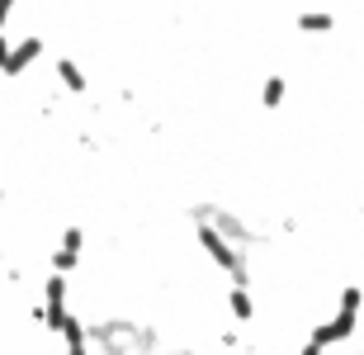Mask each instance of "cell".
<instances>
[{
	"mask_svg": "<svg viewBox=\"0 0 364 355\" xmlns=\"http://www.w3.org/2000/svg\"><path fill=\"white\" fill-rule=\"evenodd\" d=\"M57 81L67 85L71 95H85V71L71 62V57H57Z\"/></svg>",
	"mask_w": 364,
	"mask_h": 355,
	"instance_id": "obj_7",
	"label": "cell"
},
{
	"mask_svg": "<svg viewBox=\"0 0 364 355\" xmlns=\"http://www.w3.org/2000/svg\"><path fill=\"white\" fill-rule=\"evenodd\" d=\"M298 28H303V33H331V28H336V14H322V10L298 14Z\"/></svg>",
	"mask_w": 364,
	"mask_h": 355,
	"instance_id": "obj_9",
	"label": "cell"
},
{
	"mask_svg": "<svg viewBox=\"0 0 364 355\" xmlns=\"http://www.w3.org/2000/svg\"><path fill=\"white\" fill-rule=\"evenodd\" d=\"M76 260H81V256H76V251H62V246H57V256H53V270L71 275V270H76Z\"/></svg>",
	"mask_w": 364,
	"mask_h": 355,
	"instance_id": "obj_13",
	"label": "cell"
},
{
	"mask_svg": "<svg viewBox=\"0 0 364 355\" xmlns=\"http://www.w3.org/2000/svg\"><path fill=\"white\" fill-rule=\"evenodd\" d=\"M171 355H189V351H171Z\"/></svg>",
	"mask_w": 364,
	"mask_h": 355,
	"instance_id": "obj_17",
	"label": "cell"
},
{
	"mask_svg": "<svg viewBox=\"0 0 364 355\" xmlns=\"http://www.w3.org/2000/svg\"><path fill=\"white\" fill-rule=\"evenodd\" d=\"M194 228H199V246L208 251V260H213L218 270H228V275H232V270H237V265L246 260V251H242V246H237V242H228V237L218 233L213 223H194Z\"/></svg>",
	"mask_w": 364,
	"mask_h": 355,
	"instance_id": "obj_4",
	"label": "cell"
},
{
	"mask_svg": "<svg viewBox=\"0 0 364 355\" xmlns=\"http://www.w3.org/2000/svg\"><path fill=\"white\" fill-rule=\"evenodd\" d=\"M43 303H48V322L43 327L48 332H62V322H67V275L62 270H53L48 275V285H43Z\"/></svg>",
	"mask_w": 364,
	"mask_h": 355,
	"instance_id": "obj_5",
	"label": "cell"
},
{
	"mask_svg": "<svg viewBox=\"0 0 364 355\" xmlns=\"http://www.w3.org/2000/svg\"><path fill=\"white\" fill-rule=\"evenodd\" d=\"M38 53H43V38H38V33H28L24 43L0 38V76H5V81H19V76L38 62Z\"/></svg>",
	"mask_w": 364,
	"mask_h": 355,
	"instance_id": "obj_3",
	"label": "cell"
},
{
	"mask_svg": "<svg viewBox=\"0 0 364 355\" xmlns=\"http://www.w3.org/2000/svg\"><path fill=\"white\" fill-rule=\"evenodd\" d=\"M284 90H289V85H284V76H270V81H265V90H260V105H265V110H279V105H284Z\"/></svg>",
	"mask_w": 364,
	"mask_h": 355,
	"instance_id": "obj_10",
	"label": "cell"
},
{
	"mask_svg": "<svg viewBox=\"0 0 364 355\" xmlns=\"http://www.w3.org/2000/svg\"><path fill=\"white\" fill-rule=\"evenodd\" d=\"M62 341H67V355H90V327H81L76 317L62 322Z\"/></svg>",
	"mask_w": 364,
	"mask_h": 355,
	"instance_id": "obj_6",
	"label": "cell"
},
{
	"mask_svg": "<svg viewBox=\"0 0 364 355\" xmlns=\"http://www.w3.org/2000/svg\"><path fill=\"white\" fill-rule=\"evenodd\" d=\"M14 5H19V0H0V24H5V19L14 14Z\"/></svg>",
	"mask_w": 364,
	"mask_h": 355,
	"instance_id": "obj_14",
	"label": "cell"
},
{
	"mask_svg": "<svg viewBox=\"0 0 364 355\" xmlns=\"http://www.w3.org/2000/svg\"><path fill=\"white\" fill-rule=\"evenodd\" d=\"M137 355H156V351H137Z\"/></svg>",
	"mask_w": 364,
	"mask_h": 355,
	"instance_id": "obj_16",
	"label": "cell"
},
{
	"mask_svg": "<svg viewBox=\"0 0 364 355\" xmlns=\"http://www.w3.org/2000/svg\"><path fill=\"white\" fill-rule=\"evenodd\" d=\"M308 341H317V346H322V351H326V346H336V341H341L336 322H317V327H312V337H308Z\"/></svg>",
	"mask_w": 364,
	"mask_h": 355,
	"instance_id": "obj_11",
	"label": "cell"
},
{
	"mask_svg": "<svg viewBox=\"0 0 364 355\" xmlns=\"http://www.w3.org/2000/svg\"><path fill=\"white\" fill-rule=\"evenodd\" d=\"M228 308H232V317H237V322H251V317H256V303H251V294H246L242 285L228 289Z\"/></svg>",
	"mask_w": 364,
	"mask_h": 355,
	"instance_id": "obj_8",
	"label": "cell"
},
{
	"mask_svg": "<svg viewBox=\"0 0 364 355\" xmlns=\"http://www.w3.org/2000/svg\"><path fill=\"white\" fill-rule=\"evenodd\" d=\"M298 355H322V346H317V341H308V346H303Z\"/></svg>",
	"mask_w": 364,
	"mask_h": 355,
	"instance_id": "obj_15",
	"label": "cell"
},
{
	"mask_svg": "<svg viewBox=\"0 0 364 355\" xmlns=\"http://www.w3.org/2000/svg\"><path fill=\"white\" fill-rule=\"evenodd\" d=\"M137 337H142V322L133 317H105L90 327V341L100 346V355H137Z\"/></svg>",
	"mask_w": 364,
	"mask_h": 355,
	"instance_id": "obj_1",
	"label": "cell"
},
{
	"mask_svg": "<svg viewBox=\"0 0 364 355\" xmlns=\"http://www.w3.org/2000/svg\"><path fill=\"white\" fill-rule=\"evenodd\" d=\"M189 218H194V223H213L218 233L228 237V242H237L242 251H246V246H256V242H260V237L251 233V228H246V223L237 218V213H228L223 204H194V208H189Z\"/></svg>",
	"mask_w": 364,
	"mask_h": 355,
	"instance_id": "obj_2",
	"label": "cell"
},
{
	"mask_svg": "<svg viewBox=\"0 0 364 355\" xmlns=\"http://www.w3.org/2000/svg\"><path fill=\"white\" fill-rule=\"evenodd\" d=\"M81 246H85V233L76 228V223H71V228H62V251H76V256H81Z\"/></svg>",
	"mask_w": 364,
	"mask_h": 355,
	"instance_id": "obj_12",
	"label": "cell"
}]
</instances>
